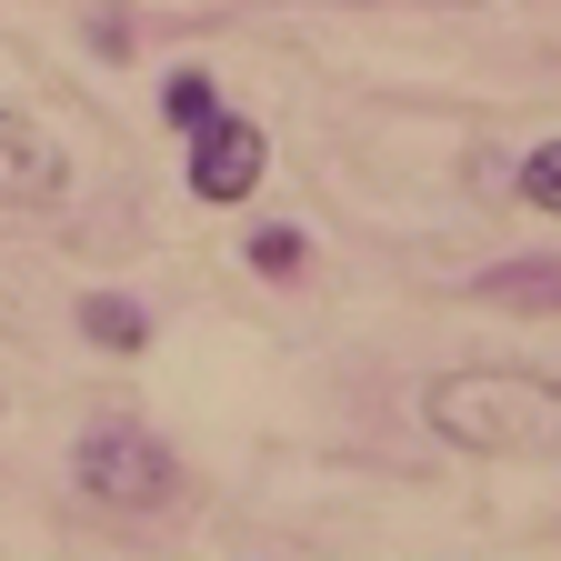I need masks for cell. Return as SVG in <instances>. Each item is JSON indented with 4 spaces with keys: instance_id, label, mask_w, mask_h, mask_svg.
Instances as JSON below:
<instances>
[{
    "instance_id": "cell-8",
    "label": "cell",
    "mask_w": 561,
    "mask_h": 561,
    "mask_svg": "<svg viewBox=\"0 0 561 561\" xmlns=\"http://www.w3.org/2000/svg\"><path fill=\"white\" fill-rule=\"evenodd\" d=\"M512 181H522V201H531V210H551V221H561V140H531Z\"/></svg>"
},
{
    "instance_id": "cell-2",
    "label": "cell",
    "mask_w": 561,
    "mask_h": 561,
    "mask_svg": "<svg viewBox=\"0 0 561 561\" xmlns=\"http://www.w3.org/2000/svg\"><path fill=\"white\" fill-rule=\"evenodd\" d=\"M70 481H81V502H101V512H171V502H181V461H171V442H161V432H130V421L81 432Z\"/></svg>"
},
{
    "instance_id": "cell-6",
    "label": "cell",
    "mask_w": 561,
    "mask_h": 561,
    "mask_svg": "<svg viewBox=\"0 0 561 561\" xmlns=\"http://www.w3.org/2000/svg\"><path fill=\"white\" fill-rule=\"evenodd\" d=\"M241 261H251L261 280H311V231H291V221H261V231L241 241Z\"/></svg>"
},
{
    "instance_id": "cell-1",
    "label": "cell",
    "mask_w": 561,
    "mask_h": 561,
    "mask_svg": "<svg viewBox=\"0 0 561 561\" xmlns=\"http://www.w3.org/2000/svg\"><path fill=\"white\" fill-rule=\"evenodd\" d=\"M421 421H432V442L451 451H551L561 442V381L551 371H442L421 391Z\"/></svg>"
},
{
    "instance_id": "cell-7",
    "label": "cell",
    "mask_w": 561,
    "mask_h": 561,
    "mask_svg": "<svg viewBox=\"0 0 561 561\" xmlns=\"http://www.w3.org/2000/svg\"><path fill=\"white\" fill-rule=\"evenodd\" d=\"M221 111H231V101H221V81H210V70H171V81H161V121H171L181 140H191L201 121H221Z\"/></svg>"
},
{
    "instance_id": "cell-5",
    "label": "cell",
    "mask_w": 561,
    "mask_h": 561,
    "mask_svg": "<svg viewBox=\"0 0 561 561\" xmlns=\"http://www.w3.org/2000/svg\"><path fill=\"white\" fill-rule=\"evenodd\" d=\"M81 341L130 362V351H151V311H140L130 291H81Z\"/></svg>"
},
{
    "instance_id": "cell-3",
    "label": "cell",
    "mask_w": 561,
    "mask_h": 561,
    "mask_svg": "<svg viewBox=\"0 0 561 561\" xmlns=\"http://www.w3.org/2000/svg\"><path fill=\"white\" fill-rule=\"evenodd\" d=\"M261 171H271V140H261V121L221 111V121H201V130H191V201H210V210H241V201L261 191Z\"/></svg>"
},
{
    "instance_id": "cell-4",
    "label": "cell",
    "mask_w": 561,
    "mask_h": 561,
    "mask_svg": "<svg viewBox=\"0 0 561 561\" xmlns=\"http://www.w3.org/2000/svg\"><path fill=\"white\" fill-rule=\"evenodd\" d=\"M60 191H70L60 140H50L31 111L0 101V210H60Z\"/></svg>"
}]
</instances>
